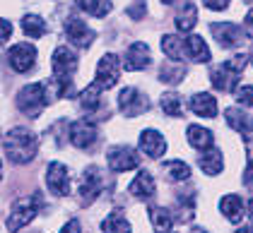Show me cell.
<instances>
[{"label": "cell", "instance_id": "obj_7", "mask_svg": "<svg viewBox=\"0 0 253 233\" xmlns=\"http://www.w3.org/2000/svg\"><path fill=\"white\" fill-rule=\"evenodd\" d=\"M118 108H121L123 116L137 118L142 116L145 111H150V99L145 97L140 89H135V87H126L118 94Z\"/></svg>", "mask_w": 253, "mask_h": 233}, {"label": "cell", "instance_id": "obj_41", "mask_svg": "<svg viewBox=\"0 0 253 233\" xmlns=\"http://www.w3.org/2000/svg\"><path fill=\"white\" fill-rule=\"evenodd\" d=\"M236 233H253V229H251V226H241Z\"/></svg>", "mask_w": 253, "mask_h": 233}, {"label": "cell", "instance_id": "obj_27", "mask_svg": "<svg viewBox=\"0 0 253 233\" xmlns=\"http://www.w3.org/2000/svg\"><path fill=\"white\" fill-rule=\"evenodd\" d=\"M150 221H152L155 233H171L174 214L169 209H164V207H150Z\"/></svg>", "mask_w": 253, "mask_h": 233}, {"label": "cell", "instance_id": "obj_4", "mask_svg": "<svg viewBox=\"0 0 253 233\" xmlns=\"http://www.w3.org/2000/svg\"><path fill=\"white\" fill-rule=\"evenodd\" d=\"M41 204H43V197H41L39 193L27 195V197H20V200L12 204L10 216H7V229H10V233L20 231L22 226H27V224L39 214Z\"/></svg>", "mask_w": 253, "mask_h": 233}, {"label": "cell", "instance_id": "obj_1", "mask_svg": "<svg viewBox=\"0 0 253 233\" xmlns=\"http://www.w3.org/2000/svg\"><path fill=\"white\" fill-rule=\"evenodd\" d=\"M5 154L15 164H29L39 152V139L27 128H12L2 139Z\"/></svg>", "mask_w": 253, "mask_h": 233}, {"label": "cell", "instance_id": "obj_32", "mask_svg": "<svg viewBox=\"0 0 253 233\" xmlns=\"http://www.w3.org/2000/svg\"><path fill=\"white\" fill-rule=\"evenodd\" d=\"M80 10H84L87 15H92V17H106L109 12H111V2L109 0H78Z\"/></svg>", "mask_w": 253, "mask_h": 233}, {"label": "cell", "instance_id": "obj_8", "mask_svg": "<svg viewBox=\"0 0 253 233\" xmlns=\"http://www.w3.org/2000/svg\"><path fill=\"white\" fill-rule=\"evenodd\" d=\"M106 161H109V168L114 173H126V171H133L140 166V156L135 154L133 147L128 144H118V147H111L106 152Z\"/></svg>", "mask_w": 253, "mask_h": 233}, {"label": "cell", "instance_id": "obj_31", "mask_svg": "<svg viewBox=\"0 0 253 233\" xmlns=\"http://www.w3.org/2000/svg\"><path fill=\"white\" fill-rule=\"evenodd\" d=\"M164 175L169 178V180H176V183H181V180H188L191 178V166L186 164V161H167L164 164Z\"/></svg>", "mask_w": 253, "mask_h": 233}, {"label": "cell", "instance_id": "obj_25", "mask_svg": "<svg viewBox=\"0 0 253 233\" xmlns=\"http://www.w3.org/2000/svg\"><path fill=\"white\" fill-rule=\"evenodd\" d=\"M101 92H104V89H101L99 84H89V87L80 94V106H82L84 113L92 116V113H97L99 108H101Z\"/></svg>", "mask_w": 253, "mask_h": 233}, {"label": "cell", "instance_id": "obj_16", "mask_svg": "<svg viewBox=\"0 0 253 233\" xmlns=\"http://www.w3.org/2000/svg\"><path fill=\"white\" fill-rule=\"evenodd\" d=\"M128 193L133 195L135 200H142V202H147V200H152L157 193V185H155V178L150 171H140L135 175V180L128 185Z\"/></svg>", "mask_w": 253, "mask_h": 233}, {"label": "cell", "instance_id": "obj_24", "mask_svg": "<svg viewBox=\"0 0 253 233\" xmlns=\"http://www.w3.org/2000/svg\"><path fill=\"white\" fill-rule=\"evenodd\" d=\"M198 166L203 168V173L208 175H217L219 171H222V166H224V156H222V152L219 149H208L205 154H200V159H198Z\"/></svg>", "mask_w": 253, "mask_h": 233}, {"label": "cell", "instance_id": "obj_12", "mask_svg": "<svg viewBox=\"0 0 253 233\" xmlns=\"http://www.w3.org/2000/svg\"><path fill=\"white\" fill-rule=\"evenodd\" d=\"M97 128L89 123V120H78V123H73L70 128H68V139H70V144L73 147H78V149H87V147H92L94 142H97Z\"/></svg>", "mask_w": 253, "mask_h": 233}, {"label": "cell", "instance_id": "obj_10", "mask_svg": "<svg viewBox=\"0 0 253 233\" xmlns=\"http://www.w3.org/2000/svg\"><path fill=\"white\" fill-rule=\"evenodd\" d=\"M210 32H212V36L217 39V43H219L222 48H236V46H241V41H244V29L236 27L234 22H217V24H210Z\"/></svg>", "mask_w": 253, "mask_h": 233}, {"label": "cell", "instance_id": "obj_37", "mask_svg": "<svg viewBox=\"0 0 253 233\" xmlns=\"http://www.w3.org/2000/svg\"><path fill=\"white\" fill-rule=\"evenodd\" d=\"M10 34H12V24L7 20H0V43H5L10 39Z\"/></svg>", "mask_w": 253, "mask_h": 233}, {"label": "cell", "instance_id": "obj_17", "mask_svg": "<svg viewBox=\"0 0 253 233\" xmlns=\"http://www.w3.org/2000/svg\"><path fill=\"white\" fill-rule=\"evenodd\" d=\"M140 149L150 159H159V156L167 152V139L159 135L157 130H142V135H140Z\"/></svg>", "mask_w": 253, "mask_h": 233}, {"label": "cell", "instance_id": "obj_6", "mask_svg": "<svg viewBox=\"0 0 253 233\" xmlns=\"http://www.w3.org/2000/svg\"><path fill=\"white\" fill-rule=\"evenodd\" d=\"M104 188H106V178L101 173V168L97 166H89L87 168V173L82 175V183H80V202L87 207V204H92V202H97V197L104 193Z\"/></svg>", "mask_w": 253, "mask_h": 233}, {"label": "cell", "instance_id": "obj_5", "mask_svg": "<svg viewBox=\"0 0 253 233\" xmlns=\"http://www.w3.org/2000/svg\"><path fill=\"white\" fill-rule=\"evenodd\" d=\"M15 103H17V108H20L27 118H39V113L46 108V103H48L46 87H43L41 82H34V84L22 87Z\"/></svg>", "mask_w": 253, "mask_h": 233}, {"label": "cell", "instance_id": "obj_42", "mask_svg": "<svg viewBox=\"0 0 253 233\" xmlns=\"http://www.w3.org/2000/svg\"><path fill=\"white\" fill-rule=\"evenodd\" d=\"M249 216H251V219H253V200H251V202H249Z\"/></svg>", "mask_w": 253, "mask_h": 233}, {"label": "cell", "instance_id": "obj_46", "mask_svg": "<svg viewBox=\"0 0 253 233\" xmlns=\"http://www.w3.org/2000/svg\"><path fill=\"white\" fill-rule=\"evenodd\" d=\"M251 60H253V51H251Z\"/></svg>", "mask_w": 253, "mask_h": 233}, {"label": "cell", "instance_id": "obj_19", "mask_svg": "<svg viewBox=\"0 0 253 233\" xmlns=\"http://www.w3.org/2000/svg\"><path fill=\"white\" fill-rule=\"evenodd\" d=\"M219 209H222V214H224L232 224H239V221L244 219V212H246L244 200H241L239 195H224V197L219 200Z\"/></svg>", "mask_w": 253, "mask_h": 233}, {"label": "cell", "instance_id": "obj_35", "mask_svg": "<svg viewBox=\"0 0 253 233\" xmlns=\"http://www.w3.org/2000/svg\"><path fill=\"white\" fill-rule=\"evenodd\" d=\"M234 94H236V101H239V103L253 108V87H241V89H236Z\"/></svg>", "mask_w": 253, "mask_h": 233}, {"label": "cell", "instance_id": "obj_13", "mask_svg": "<svg viewBox=\"0 0 253 233\" xmlns=\"http://www.w3.org/2000/svg\"><path fill=\"white\" fill-rule=\"evenodd\" d=\"M7 60L12 65V70L17 72H29L34 67V60H37V48L32 43H15L10 51H7Z\"/></svg>", "mask_w": 253, "mask_h": 233}, {"label": "cell", "instance_id": "obj_40", "mask_svg": "<svg viewBox=\"0 0 253 233\" xmlns=\"http://www.w3.org/2000/svg\"><path fill=\"white\" fill-rule=\"evenodd\" d=\"M60 233H80V221L78 219H70V221L63 226V231Z\"/></svg>", "mask_w": 253, "mask_h": 233}, {"label": "cell", "instance_id": "obj_23", "mask_svg": "<svg viewBox=\"0 0 253 233\" xmlns=\"http://www.w3.org/2000/svg\"><path fill=\"white\" fill-rule=\"evenodd\" d=\"M195 22H198V7H195L193 2H183L178 7V12H176V20H174L176 29L186 34V32H191L195 27Z\"/></svg>", "mask_w": 253, "mask_h": 233}, {"label": "cell", "instance_id": "obj_9", "mask_svg": "<svg viewBox=\"0 0 253 233\" xmlns=\"http://www.w3.org/2000/svg\"><path fill=\"white\" fill-rule=\"evenodd\" d=\"M46 185H48L51 193L58 195V197L70 195V173H68L65 164L53 161V164L46 168Z\"/></svg>", "mask_w": 253, "mask_h": 233}, {"label": "cell", "instance_id": "obj_20", "mask_svg": "<svg viewBox=\"0 0 253 233\" xmlns=\"http://www.w3.org/2000/svg\"><path fill=\"white\" fill-rule=\"evenodd\" d=\"M186 137H188V144H191L193 149H198V152H205V149H210L214 144V135L210 130L200 128V125H188Z\"/></svg>", "mask_w": 253, "mask_h": 233}, {"label": "cell", "instance_id": "obj_39", "mask_svg": "<svg viewBox=\"0 0 253 233\" xmlns=\"http://www.w3.org/2000/svg\"><path fill=\"white\" fill-rule=\"evenodd\" d=\"M244 34L253 39V10H249V15H246V20H244Z\"/></svg>", "mask_w": 253, "mask_h": 233}, {"label": "cell", "instance_id": "obj_21", "mask_svg": "<svg viewBox=\"0 0 253 233\" xmlns=\"http://www.w3.org/2000/svg\"><path fill=\"white\" fill-rule=\"evenodd\" d=\"M191 111L200 118H217V99L212 94H195L191 99Z\"/></svg>", "mask_w": 253, "mask_h": 233}, {"label": "cell", "instance_id": "obj_2", "mask_svg": "<svg viewBox=\"0 0 253 233\" xmlns=\"http://www.w3.org/2000/svg\"><path fill=\"white\" fill-rule=\"evenodd\" d=\"M51 65H53V79H56V84H58V94L65 99L75 97L73 72H75V67H78V58L70 53V48H68V46H58V48L53 51Z\"/></svg>", "mask_w": 253, "mask_h": 233}, {"label": "cell", "instance_id": "obj_14", "mask_svg": "<svg viewBox=\"0 0 253 233\" xmlns=\"http://www.w3.org/2000/svg\"><path fill=\"white\" fill-rule=\"evenodd\" d=\"M65 34H68L70 43L78 46V48H89L92 41H94V32L80 20V17H75V15H70V17L65 20Z\"/></svg>", "mask_w": 253, "mask_h": 233}, {"label": "cell", "instance_id": "obj_26", "mask_svg": "<svg viewBox=\"0 0 253 233\" xmlns=\"http://www.w3.org/2000/svg\"><path fill=\"white\" fill-rule=\"evenodd\" d=\"M162 51L167 53V58H171L174 63H181V60L188 56L186 53V39H178L174 34H167L162 39Z\"/></svg>", "mask_w": 253, "mask_h": 233}, {"label": "cell", "instance_id": "obj_18", "mask_svg": "<svg viewBox=\"0 0 253 233\" xmlns=\"http://www.w3.org/2000/svg\"><path fill=\"white\" fill-rule=\"evenodd\" d=\"M224 118H227L229 128L236 130L239 135L253 137V118L249 116V113H244V111H239V108H227V111H224Z\"/></svg>", "mask_w": 253, "mask_h": 233}, {"label": "cell", "instance_id": "obj_11", "mask_svg": "<svg viewBox=\"0 0 253 233\" xmlns=\"http://www.w3.org/2000/svg\"><path fill=\"white\" fill-rule=\"evenodd\" d=\"M118 75H121V63H118V58L114 53H106L97 65V79H94V84H99L101 89H111V87H116Z\"/></svg>", "mask_w": 253, "mask_h": 233}, {"label": "cell", "instance_id": "obj_15", "mask_svg": "<svg viewBox=\"0 0 253 233\" xmlns=\"http://www.w3.org/2000/svg\"><path fill=\"white\" fill-rule=\"evenodd\" d=\"M150 63H152V58H150V46H147L145 41H135V43L126 51L123 67L130 70V72H137V70H145Z\"/></svg>", "mask_w": 253, "mask_h": 233}, {"label": "cell", "instance_id": "obj_34", "mask_svg": "<svg viewBox=\"0 0 253 233\" xmlns=\"http://www.w3.org/2000/svg\"><path fill=\"white\" fill-rule=\"evenodd\" d=\"M147 12V0H133V5L128 7V17L130 20H142Z\"/></svg>", "mask_w": 253, "mask_h": 233}, {"label": "cell", "instance_id": "obj_43", "mask_svg": "<svg viewBox=\"0 0 253 233\" xmlns=\"http://www.w3.org/2000/svg\"><path fill=\"white\" fill-rule=\"evenodd\" d=\"M193 233H208V231H203V229H193Z\"/></svg>", "mask_w": 253, "mask_h": 233}, {"label": "cell", "instance_id": "obj_22", "mask_svg": "<svg viewBox=\"0 0 253 233\" xmlns=\"http://www.w3.org/2000/svg\"><path fill=\"white\" fill-rule=\"evenodd\" d=\"M186 53H188V58L195 60V63H208V60L212 58L205 39L198 36V34H191V36L186 39Z\"/></svg>", "mask_w": 253, "mask_h": 233}, {"label": "cell", "instance_id": "obj_30", "mask_svg": "<svg viewBox=\"0 0 253 233\" xmlns=\"http://www.w3.org/2000/svg\"><path fill=\"white\" fill-rule=\"evenodd\" d=\"M101 229H104V233H130V224L123 216V212H111L104 219Z\"/></svg>", "mask_w": 253, "mask_h": 233}, {"label": "cell", "instance_id": "obj_38", "mask_svg": "<svg viewBox=\"0 0 253 233\" xmlns=\"http://www.w3.org/2000/svg\"><path fill=\"white\" fill-rule=\"evenodd\" d=\"M244 185L253 193V159L249 161V166H246V171H244Z\"/></svg>", "mask_w": 253, "mask_h": 233}, {"label": "cell", "instance_id": "obj_33", "mask_svg": "<svg viewBox=\"0 0 253 233\" xmlns=\"http://www.w3.org/2000/svg\"><path fill=\"white\" fill-rule=\"evenodd\" d=\"M186 77V67L183 65H178V63H164L162 67H159V79L162 82H167V84H178L181 79Z\"/></svg>", "mask_w": 253, "mask_h": 233}, {"label": "cell", "instance_id": "obj_36", "mask_svg": "<svg viewBox=\"0 0 253 233\" xmlns=\"http://www.w3.org/2000/svg\"><path fill=\"white\" fill-rule=\"evenodd\" d=\"M203 5L219 12V10H227V7H229V0H203Z\"/></svg>", "mask_w": 253, "mask_h": 233}, {"label": "cell", "instance_id": "obj_45", "mask_svg": "<svg viewBox=\"0 0 253 233\" xmlns=\"http://www.w3.org/2000/svg\"><path fill=\"white\" fill-rule=\"evenodd\" d=\"M164 2H167V5H169V2H174V0H164Z\"/></svg>", "mask_w": 253, "mask_h": 233}, {"label": "cell", "instance_id": "obj_3", "mask_svg": "<svg viewBox=\"0 0 253 233\" xmlns=\"http://www.w3.org/2000/svg\"><path fill=\"white\" fill-rule=\"evenodd\" d=\"M246 63H249V56L239 53V56L229 58L227 63L212 67V72H210L212 87L217 92H236V84H239V79H241V72H244Z\"/></svg>", "mask_w": 253, "mask_h": 233}, {"label": "cell", "instance_id": "obj_29", "mask_svg": "<svg viewBox=\"0 0 253 233\" xmlns=\"http://www.w3.org/2000/svg\"><path fill=\"white\" fill-rule=\"evenodd\" d=\"M22 29H24V34H27L29 39H41V36L48 32V24L41 20V17H37V15H24Z\"/></svg>", "mask_w": 253, "mask_h": 233}, {"label": "cell", "instance_id": "obj_44", "mask_svg": "<svg viewBox=\"0 0 253 233\" xmlns=\"http://www.w3.org/2000/svg\"><path fill=\"white\" fill-rule=\"evenodd\" d=\"M0 178H2V164H0Z\"/></svg>", "mask_w": 253, "mask_h": 233}, {"label": "cell", "instance_id": "obj_28", "mask_svg": "<svg viewBox=\"0 0 253 233\" xmlns=\"http://www.w3.org/2000/svg\"><path fill=\"white\" fill-rule=\"evenodd\" d=\"M162 111L167 113V116L171 118H181L183 116V99L181 94H176V92H167V94H162Z\"/></svg>", "mask_w": 253, "mask_h": 233}]
</instances>
